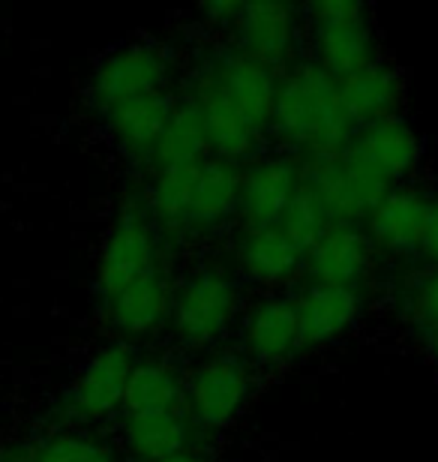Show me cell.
<instances>
[{
    "instance_id": "10",
    "label": "cell",
    "mask_w": 438,
    "mask_h": 462,
    "mask_svg": "<svg viewBox=\"0 0 438 462\" xmlns=\"http://www.w3.org/2000/svg\"><path fill=\"white\" fill-rule=\"evenodd\" d=\"M294 294L270 291L253 300L240 319V355L258 369L285 366L301 355Z\"/></svg>"
},
{
    "instance_id": "25",
    "label": "cell",
    "mask_w": 438,
    "mask_h": 462,
    "mask_svg": "<svg viewBox=\"0 0 438 462\" xmlns=\"http://www.w3.org/2000/svg\"><path fill=\"white\" fill-rule=\"evenodd\" d=\"M399 310L417 334L438 328V271L426 267L399 289Z\"/></svg>"
},
{
    "instance_id": "11",
    "label": "cell",
    "mask_w": 438,
    "mask_h": 462,
    "mask_svg": "<svg viewBox=\"0 0 438 462\" xmlns=\"http://www.w3.org/2000/svg\"><path fill=\"white\" fill-rule=\"evenodd\" d=\"M342 153L360 162L376 178L390 183V187H399L421 165L424 138L417 135V129L403 115H394L354 129Z\"/></svg>"
},
{
    "instance_id": "14",
    "label": "cell",
    "mask_w": 438,
    "mask_h": 462,
    "mask_svg": "<svg viewBox=\"0 0 438 462\" xmlns=\"http://www.w3.org/2000/svg\"><path fill=\"white\" fill-rule=\"evenodd\" d=\"M376 246L360 226L331 223L303 258V273L310 285H333V289H363L369 280Z\"/></svg>"
},
{
    "instance_id": "19",
    "label": "cell",
    "mask_w": 438,
    "mask_h": 462,
    "mask_svg": "<svg viewBox=\"0 0 438 462\" xmlns=\"http://www.w3.org/2000/svg\"><path fill=\"white\" fill-rule=\"evenodd\" d=\"M240 205V169L235 162L208 156L199 169L192 201L186 208L177 237H208L228 226L238 217Z\"/></svg>"
},
{
    "instance_id": "6",
    "label": "cell",
    "mask_w": 438,
    "mask_h": 462,
    "mask_svg": "<svg viewBox=\"0 0 438 462\" xmlns=\"http://www.w3.org/2000/svg\"><path fill=\"white\" fill-rule=\"evenodd\" d=\"M172 58L156 42H126L111 49L97 63L88 85V99L99 115L133 103V99L169 94L172 88Z\"/></svg>"
},
{
    "instance_id": "17",
    "label": "cell",
    "mask_w": 438,
    "mask_h": 462,
    "mask_svg": "<svg viewBox=\"0 0 438 462\" xmlns=\"http://www.w3.org/2000/svg\"><path fill=\"white\" fill-rule=\"evenodd\" d=\"M301 348H324L349 337L363 316V291L333 289V285H306L294 294Z\"/></svg>"
},
{
    "instance_id": "22",
    "label": "cell",
    "mask_w": 438,
    "mask_h": 462,
    "mask_svg": "<svg viewBox=\"0 0 438 462\" xmlns=\"http://www.w3.org/2000/svg\"><path fill=\"white\" fill-rule=\"evenodd\" d=\"M340 97L346 106V115L358 126L376 124V120L399 115L403 106L405 85L396 67H390L387 60H376L372 67L354 72L351 79L340 81Z\"/></svg>"
},
{
    "instance_id": "29",
    "label": "cell",
    "mask_w": 438,
    "mask_h": 462,
    "mask_svg": "<svg viewBox=\"0 0 438 462\" xmlns=\"http://www.w3.org/2000/svg\"><path fill=\"white\" fill-rule=\"evenodd\" d=\"M240 13V4H235V0H226V4H208L199 9V15H204L213 27H222V31H228L231 22L238 18Z\"/></svg>"
},
{
    "instance_id": "20",
    "label": "cell",
    "mask_w": 438,
    "mask_h": 462,
    "mask_svg": "<svg viewBox=\"0 0 438 462\" xmlns=\"http://www.w3.org/2000/svg\"><path fill=\"white\" fill-rule=\"evenodd\" d=\"M177 99L172 94H156L144 99H133L117 108H111L106 117L111 142L117 144V151H124L129 160H144L151 162V153L156 142L163 138L165 126L174 115Z\"/></svg>"
},
{
    "instance_id": "3",
    "label": "cell",
    "mask_w": 438,
    "mask_h": 462,
    "mask_svg": "<svg viewBox=\"0 0 438 462\" xmlns=\"http://www.w3.org/2000/svg\"><path fill=\"white\" fill-rule=\"evenodd\" d=\"M301 15L310 33L312 63L333 81H346L381 60L369 6L358 0H315L301 9Z\"/></svg>"
},
{
    "instance_id": "2",
    "label": "cell",
    "mask_w": 438,
    "mask_h": 462,
    "mask_svg": "<svg viewBox=\"0 0 438 462\" xmlns=\"http://www.w3.org/2000/svg\"><path fill=\"white\" fill-rule=\"evenodd\" d=\"M244 319V289L226 264L204 262L174 282L172 330L190 351H210Z\"/></svg>"
},
{
    "instance_id": "18",
    "label": "cell",
    "mask_w": 438,
    "mask_h": 462,
    "mask_svg": "<svg viewBox=\"0 0 438 462\" xmlns=\"http://www.w3.org/2000/svg\"><path fill=\"white\" fill-rule=\"evenodd\" d=\"M238 273L267 289H279L303 273V249L285 237L279 226L247 228L240 226L231 244Z\"/></svg>"
},
{
    "instance_id": "27",
    "label": "cell",
    "mask_w": 438,
    "mask_h": 462,
    "mask_svg": "<svg viewBox=\"0 0 438 462\" xmlns=\"http://www.w3.org/2000/svg\"><path fill=\"white\" fill-rule=\"evenodd\" d=\"M328 226H331V219L324 217L319 201H315L306 189L297 192V199L288 205L285 217L279 219V228L285 231V237L292 240V244H297L303 249V255L310 253V249L315 246V240L328 231Z\"/></svg>"
},
{
    "instance_id": "31",
    "label": "cell",
    "mask_w": 438,
    "mask_h": 462,
    "mask_svg": "<svg viewBox=\"0 0 438 462\" xmlns=\"http://www.w3.org/2000/svg\"><path fill=\"white\" fill-rule=\"evenodd\" d=\"M424 346H426V351H430V357L438 364V328L435 330H424Z\"/></svg>"
},
{
    "instance_id": "23",
    "label": "cell",
    "mask_w": 438,
    "mask_h": 462,
    "mask_svg": "<svg viewBox=\"0 0 438 462\" xmlns=\"http://www.w3.org/2000/svg\"><path fill=\"white\" fill-rule=\"evenodd\" d=\"M183 405V375L169 360H135L124 393V414L165 411Z\"/></svg>"
},
{
    "instance_id": "12",
    "label": "cell",
    "mask_w": 438,
    "mask_h": 462,
    "mask_svg": "<svg viewBox=\"0 0 438 462\" xmlns=\"http://www.w3.org/2000/svg\"><path fill=\"white\" fill-rule=\"evenodd\" d=\"M303 189V165L292 153H267L240 171V226H279L288 205Z\"/></svg>"
},
{
    "instance_id": "24",
    "label": "cell",
    "mask_w": 438,
    "mask_h": 462,
    "mask_svg": "<svg viewBox=\"0 0 438 462\" xmlns=\"http://www.w3.org/2000/svg\"><path fill=\"white\" fill-rule=\"evenodd\" d=\"M208 156L210 151H208V138H204L201 117L190 99H181L174 106V115L169 120V126H165L163 138L154 147L151 165L156 171L181 169V165H195L208 160Z\"/></svg>"
},
{
    "instance_id": "21",
    "label": "cell",
    "mask_w": 438,
    "mask_h": 462,
    "mask_svg": "<svg viewBox=\"0 0 438 462\" xmlns=\"http://www.w3.org/2000/svg\"><path fill=\"white\" fill-rule=\"evenodd\" d=\"M192 420L186 409H165V411H144V414H124V448L138 462H160L181 450H192Z\"/></svg>"
},
{
    "instance_id": "15",
    "label": "cell",
    "mask_w": 438,
    "mask_h": 462,
    "mask_svg": "<svg viewBox=\"0 0 438 462\" xmlns=\"http://www.w3.org/2000/svg\"><path fill=\"white\" fill-rule=\"evenodd\" d=\"M174 303V280L169 264H156L133 285H126L117 298L106 303V316L115 334L135 339L151 337L172 321Z\"/></svg>"
},
{
    "instance_id": "16",
    "label": "cell",
    "mask_w": 438,
    "mask_h": 462,
    "mask_svg": "<svg viewBox=\"0 0 438 462\" xmlns=\"http://www.w3.org/2000/svg\"><path fill=\"white\" fill-rule=\"evenodd\" d=\"M433 196L417 187H394L367 219L372 246L396 258H415L421 249Z\"/></svg>"
},
{
    "instance_id": "30",
    "label": "cell",
    "mask_w": 438,
    "mask_h": 462,
    "mask_svg": "<svg viewBox=\"0 0 438 462\" xmlns=\"http://www.w3.org/2000/svg\"><path fill=\"white\" fill-rule=\"evenodd\" d=\"M160 462H213V459L199 454V450H181V454H174L169 459H160Z\"/></svg>"
},
{
    "instance_id": "7",
    "label": "cell",
    "mask_w": 438,
    "mask_h": 462,
    "mask_svg": "<svg viewBox=\"0 0 438 462\" xmlns=\"http://www.w3.org/2000/svg\"><path fill=\"white\" fill-rule=\"evenodd\" d=\"M303 189L319 201L331 223L360 226L394 187L354 162L351 156L337 153L303 165Z\"/></svg>"
},
{
    "instance_id": "4",
    "label": "cell",
    "mask_w": 438,
    "mask_h": 462,
    "mask_svg": "<svg viewBox=\"0 0 438 462\" xmlns=\"http://www.w3.org/2000/svg\"><path fill=\"white\" fill-rule=\"evenodd\" d=\"M256 393V366L240 351H213L183 378V409L195 430H226Z\"/></svg>"
},
{
    "instance_id": "9",
    "label": "cell",
    "mask_w": 438,
    "mask_h": 462,
    "mask_svg": "<svg viewBox=\"0 0 438 462\" xmlns=\"http://www.w3.org/2000/svg\"><path fill=\"white\" fill-rule=\"evenodd\" d=\"M235 49L258 60L267 69H292L301 58L303 15L292 4L265 0V4H240L238 18L231 22Z\"/></svg>"
},
{
    "instance_id": "5",
    "label": "cell",
    "mask_w": 438,
    "mask_h": 462,
    "mask_svg": "<svg viewBox=\"0 0 438 462\" xmlns=\"http://www.w3.org/2000/svg\"><path fill=\"white\" fill-rule=\"evenodd\" d=\"M156 264H160V228L147 210V199L129 196L99 249L93 285L102 307Z\"/></svg>"
},
{
    "instance_id": "26",
    "label": "cell",
    "mask_w": 438,
    "mask_h": 462,
    "mask_svg": "<svg viewBox=\"0 0 438 462\" xmlns=\"http://www.w3.org/2000/svg\"><path fill=\"white\" fill-rule=\"evenodd\" d=\"M33 462H120L115 448L102 439L79 436V432H61L51 436L33 454Z\"/></svg>"
},
{
    "instance_id": "13",
    "label": "cell",
    "mask_w": 438,
    "mask_h": 462,
    "mask_svg": "<svg viewBox=\"0 0 438 462\" xmlns=\"http://www.w3.org/2000/svg\"><path fill=\"white\" fill-rule=\"evenodd\" d=\"M135 369V351L126 339L99 346L81 366L70 402L81 420H106L124 409V393Z\"/></svg>"
},
{
    "instance_id": "1",
    "label": "cell",
    "mask_w": 438,
    "mask_h": 462,
    "mask_svg": "<svg viewBox=\"0 0 438 462\" xmlns=\"http://www.w3.org/2000/svg\"><path fill=\"white\" fill-rule=\"evenodd\" d=\"M270 129L288 151L303 156L306 162L342 153L354 124L342 106L340 81H333L312 60H297L276 81Z\"/></svg>"
},
{
    "instance_id": "28",
    "label": "cell",
    "mask_w": 438,
    "mask_h": 462,
    "mask_svg": "<svg viewBox=\"0 0 438 462\" xmlns=\"http://www.w3.org/2000/svg\"><path fill=\"white\" fill-rule=\"evenodd\" d=\"M417 258H424V262L430 264V271H438V196H433L430 219H426V231H424L421 249H417Z\"/></svg>"
},
{
    "instance_id": "8",
    "label": "cell",
    "mask_w": 438,
    "mask_h": 462,
    "mask_svg": "<svg viewBox=\"0 0 438 462\" xmlns=\"http://www.w3.org/2000/svg\"><path fill=\"white\" fill-rule=\"evenodd\" d=\"M192 72L208 79L256 133H267L270 120H274L279 81L274 69L262 67L258 60L247 58L238 49H213L210 54H204Z\"/></svg>"
}]
</instances>
